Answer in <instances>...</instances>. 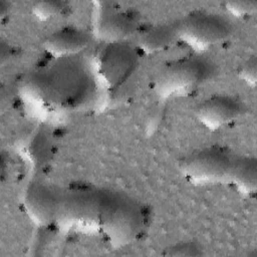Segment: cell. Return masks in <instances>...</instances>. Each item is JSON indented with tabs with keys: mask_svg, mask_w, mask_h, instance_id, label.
Returning <instances> with one entry per match:
<instances>
[{
	"mask_svg": "<svg viewBox=\"0 0 257 257\" xmlns=\"http://www.w3.org/2000/svg\"><path fill=\"white\" fill-rule=\"evenodd\" d=\"M217 73L216 63L201 54L167 63L155 77L154 90L161 98L186 94L211 80Z\"/></svg>",
	"mask_w": 257,
	"mask_h": 257,
	"instance_id": "obj_1",
	"label": "cell"
},
{
	"mask_svg": "<svg viewBox=\"0 0 257 257\" xmlns=\"http://www.w3.org/2000/svg\"><path fill=\"white\" fill-rule=\"evenodd\" d=\"M144 227V214L139 204L128 196L106 191L100 227L106 239L114 246L136 240Z\"/></svg>",
	"mask_w": 257,
	"mask_h": 257,
	"instance_id": "obj_2",
	"label": "cell"
},
{
	"mask_svg": "<svg viewBox=\"0 0 257 257\" xmlns=\"http://www.w3.org/2000/svg\"><path fill=\"white\" fill-rule=\"evenodd\" d=\"M176 26L179 39L199 50L227 40L234 31L229 18L203 10L188 13L176 23Z\"/></svg>",
	"mask_w": 257,
	"mask_h": 257,
	"instance_id": "obj_3",
	"label": "cell"
},
{
	"mask_svg": "<svg viewBox=\"0 0 257 257\" xmlns=\"http://www.w3.org/2000/svg\"><path fill=\"white\" fill-rule=\"evenodd\" d=\"M234 156L220 147L203 148L185 156L180 170L195 183L227 182Z\"/></svg>",
	"mask_w": 257,
	"mask_h": 257,
	"instance_id": "obj_4",
	"label": "cell"
},
{
	"mask_svg": "<svg viewBox=\"0 0 257 257\" xmlns=\"http://www.w3.org/2000/svg\"><path fill=\"white\" fill-rule=\"evenodd\" d=\"M247 108L237 97L215 94L202 100L195 107L197 119L209 130L221 128L241 117Z\"/></svg>",
	"mask_w": 257,
	"mask_h": 257,
	"instance_id": "obj_5",
	"label": "cell"
},
{
	"mask_svg": "<svg viewBox=\"0 0 257 257\" xmlns=\"http://www.w3.org/2000/svg\"><path fill=\"white\" fill-rule=\"evenodd\" d=\"M137 59L134 50L120 43H110L100 54L99 73L108 85L120 84L134 69Z\"/></svg>",
	"mask_w": 257,
	"mask_h": 257,
	"instance_id": "obj_6",
	"label": "cell"
},
{
	"mask_svg": "<svg viewBox=\"0 0 257 257\" xmlns=\"http://www.w3.org/2000/svg\"><path fill=\"white\" fill-rule=\"evenodd\" d=\"M58 200L57 191L39 182L31 183L24 195L26 211L35 222L42 225L56 221Z\"/></svg>",
	"mask_w": 257,
	"mask_h": 257,
	"instance_id": "obj_7",
	"label": "cell"
},
{
	"mask_svg": "<svg viewBox=\"0 0 257 257\" xmlns=\"http://www.w3.org/2000/svg\"><path fill=\"white\" fill-rule=\"evenodd\" d=\"M89 34L75 26H64L49 34L43 42L44 49L54 57H65L78 53L89 43Z\"/></svg>",
	"mask_w": 257,
	"mask_h": 257,
	"instance_id": "obj_8",
	"label": "cell"
},
{
	"mask_svg": "<svg viewBox=\"0 0 257 257\" xmlns=\"http://www.w3.org/2000/svg\"><path fill=\"white\" fill-rule=\"evenodd\" d=\"M139 20L132 11H112L105 13L97 23V32L101 39L110 43L123 42L137 33Z\"/></svg>",
	"mask_w": 257,
	"mask_h": 257,
	"instance_id": "obj_9",
	"label": "cell"
},
{
	"mask_svg": "<svg viewBox=\"0 0 257 257\" xmlns=\"http://www.w3.org/2000/svg\"><path fill=\"white\" fill-rule=\"evenodd\" d=\"M178 39L176 23L150 25L137 31L138 46L147 53L165 50Z\"/></svg>",
	"mask_w": 257,
	"mask_h": 257,
	"instance_id": "obj_10",
	"label": "cell"
},
{
	"mask_svg": "<svg viewBox=\"0 0 257 257\" xmlns=\"http://www.w3.org/2000/svg\"><path fill=\"white\" fill-rule=\"evenodd\" d=\"M227 182L243 194H251L257 185V161L253 157L234 156Z\"/></svg>",
	"mask_w": 257,
	"mask_h": 257,
	"instance_id": "obj_11",
	"label": "cell"
},
{
	"mask_svg": "<svg viewBox=\"0 0 257 257\" xmlns=\"http://www.w3.org/2000/svg\"><path fill=\"white\" fill-rule=\"evenodd\" d=\"M65 4L61 1H39L33 4L32 12L40 20H49L57 17Z\"/></svg>",
	"mask_w": 257,
	"mask_h": 257,
	"instance_id": "obj_12",
	"label": "cell"
},
{
	"mask_svg": "<svg viewBox=\"0 0 257 257\" xmlns=\"http://www.w3.org/2000/svg\"><path fill=\"white\" fill-rule=\"evenodd\" d=\"M227 11L235 17L250 16L257 10V2L249 1H230L225 4Z\"/></svg>",
	"mask_w": 257,
	"mask_h": 257,
	"instance_id": "obj_13",
	"label": "cell"
},
{
	"mask_svg": "<svg viewBox=\"0 0 257 257\" xmlns=\"http://www.w3.org/2000/svg\"><path fill=\"white\" fill-rule=\"evenodd\" d=\"M240 78L250 86H255L257 79V59L256 56H251L245 60L239 69Z\"/></svg>",
	"mask_w": 257,
	"mask_h": 257,
	"instance_id": "obj_14",
	"label": "cell"
},
{
	"mask_svg": "<svg viewBox=\"0 0 257 257\" xmlns=\"http://www.w3.org/2000/svg\"><path fill=\"white\" fill-rule=\"evenodd\" d=\"M166 254L168 255H198L201 252L199 251V247L193 242L180 243L173 247L169 248Z\"/></svg>",
	"mask_w": 257,
	"mask_h": 257,
	"instance_id": "obj_15",
	"label": "cell"
}]
</instances>
